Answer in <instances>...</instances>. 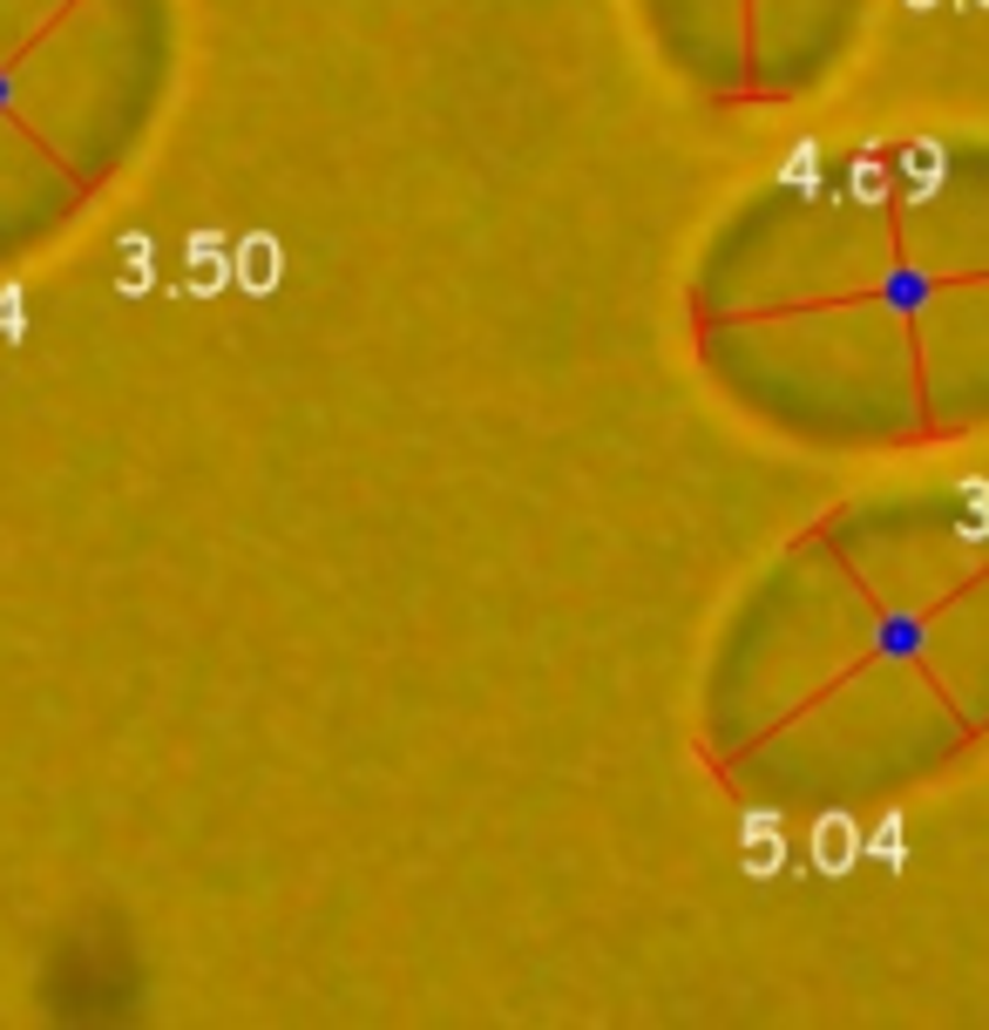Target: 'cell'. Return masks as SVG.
Masks as SVG:
<instances>
[{"instance_id": "7a4b0ae2", "label": "cell", "mask_w": 989, "mask_h": 1030, "mask_svg": "<svg viewBox=\"0 0 989 1030\" xmlns=\"http://www.w3.org/2000/svg\"><path fill=\"white\" fill-rule=\"evenodd\" d=\"M779 861H786L779 820L773 814H753V820H745V875H779Z\"/></svg>"}, {"instance_id": "ba28073f", "label": "cell", "mask_w": 989, "mask_h": 1030, "mask_svg": "<svg viewBox=\"0 0 989 1030\" xmlns=\"http://www.w3.org/2000/svg\"><path fill=\"white\" fill-rule=\"evenodd\" d=\"M982 8H989V0H982Z\"/></svg>"}, {"instance_id": "6da1fadb", "label": "cell", "mask_w": 989, "mask_h": 1030, "mask_svg": "<svg viewBox=\"0 0 989 1030\" xmlns=\"http://www.w3.org/2000/svg\"><path fill=\"white\" fill-rule=\"evenodd\" d=\"M854 854H861L854 820H847V814H827V820H820V835H813V861H820V875H847Z\"/></svg>"}, {"instance_id": "5b68a950", "label": "cell", "mask_w": 989, "mask_h": 1030, "mask_svg": "<svg viewBox=\"0 0 989 1030\" xmlns=\"http://www.w3.org/2000/svg\"><path fill=\"white\" fill-rule=\"evenodd\" d=\"M875 854H881V861H901V820H895V814L881 820V841H875Z\"/></svg>"}, {"instance_id": "52a82bcc", "label": "cell", "mask_w": 989, "mask_h": 1030, "mask_svg": "<svg viewBox=\"0 0 989 1030\" xmlns=\"http://www.w3.org/2000/svg\"><path fill=\"white\" fill-rule=\"evenodd\" d=\"M908 8H935V0H908Z\"/></svg>"}, {"instance_id": "3957f363", "label": "cell", "mask_w": 989, "mask_h": 1030, "mask_svg": "<svg viewBox=\"0 0 989 1030\" xmlns=\"http://www.w3.org/2000/svg\"><path fill=\"white\" fill-rule=\"evenodd\" d=\"M237 279H245V292H271L279 286V245L258 231V237H245V251H237Z\"/></svg>"}, {"instance_id": "277c9868", "label": "cell", "mask_w": 989, "mask_h": 1030, "mask_svg": "<svg viewBox=\"0 0 989 1030\" xmlns=\"http://www.w3.org/2000/svg\"><path fill=\"white\" fill-rule=\"evenodd\" d=\"M123 292H149V237L123 245Z\"/></svg>"}, {"instance_id": "8992f818", "label": "cell", "mask_w": 989, "mask_h": 1030, "mask_svg": "<svg viewBox=\"0 0 989 1030\" xmlns=\"http://www.w3.org/2000/svg\"><path fill=\"white\" fill-rule=\"evenodd\" d=\"M0 333H8V339L21 333V292H8V299H0Z\"/></svg>"}]
</instances>
